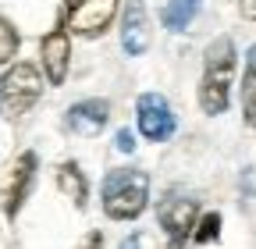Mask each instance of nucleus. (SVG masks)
<instances>
[{
	"label": "nucleus",
	"instance_id": "1",
	"mask_svg": "<svg viewBox=\"0 0 256 249\" xmlns=\"http://www.w3.org/2000/svg\"><path fill=\"white\" fill-rule=\"evenodd\" d=\"M235 43L232 36H217L203 54V78H200V107L203 114L217 118L232 104V82H235Z\"/></svg>",
	"mask_w": 256,
	"mask_h": 249
},
{
	"label": "nucleus",
	"instance_id": "2",
	"mask_svg": "<svg viewBox=\"0 0 256 249\" xmlns=\"http://www.w3.org/2000/svg\"><path fill=\"white\" fill-rule=\"evenodd\" d=\"M104 214L110 221H136L150 203V174L139 168H114L100 185Z\"/></svg>",
	"mask_w": 256,
	"mask_h": 249
},
{
	"label": "nucleus",
	"instance_id": "3",
	"mask_svg": "<svg viewBox=\"0 0 256 249\" xmlns=\"http://www.w3.org/2000/svg\"><path fill=\"white\" fill-rule=\"evenodd\" d=\"M40 96H43V78H40V68L28 64V60L11 64L8 75L0 78V104L8 107L11 118L28 114L32 107L40 104Z\"/></svg>",
	"mask_w": 256,
	"mask_h": 249
},
{
	"label": "nucleus",
	"instance_id": "4",
	"mask_svg": "<svg viewBox=\"0 0 256 249\" xmlns=\"http://www.w3.org/2000/svg\"><path fill=\"white\" fill-rule=\"evenodd\" d=\"M121 0H64V11H60V25L68 28V36H82V40H96L104 36L114 14H118Z\"/></svg>",
	"mask_w": 256,
	"mask_h": 249
},
{
	"label": "nucleus",
	"instance_id": "5",
	"mask_svg": "<svg viewBox=\"0 0 256 249\" xmlns=\"http://www.w3.org/2000/svg\"><path fill=\"white\" fill-rule=\"evenodd\" d=\"M156 221H160V228H164V235H168V246L182 249L192 238V232H196L200 203L192 196H182V192H168L156 203Z\"/></svg>",
	"mask_w": 256,
	"mask_h": 249
},
{
	"label": "nucleus",
	"instance_id": "6",
	"mask_svg": "<svg viewBox=\"0 0 256 249\" xmlns=\"http://www.w3.org/2000/svg\"><path fill=\"white\" fill-rule=\"evenodd\" d=\"M136 121H139L142 139H150V142H168L174 136V128H178L174 110L160 92H142L136 100Z\"/></svg>",
	"mask_w": 256,
	"mask_h": 249
},
{
	"label": "nucleus",
	"instance_id": "7",
	"mask_svg": "<svg viewBox=\"0 0 256 249\" xmlns=\"http://www.w3.org/2000/svg\"><path fill=\"white\" fill-rule=\"evenodd\" d=\"M36 168H40V157L32 150H25L8 171V182H4V189H0V210H4V217H11V221L18 217L22 203L28 200L32 185H36Z\"/></svg>",
	"mask_w": 256,
	"mask_h": 249
},
{
	"label": "nucleus",
	"instance_id": "8",
	"mask_svg": "<svg viewBox=\"0 0 256 249\" xmlns=\"http://www.w3.org/2000/svg\"><path fill=\"white\" fill-rule=\"evenodd\" d=\"M40 57H43V72L50 78V86H60L68 78V64H72V36L60 22L40 40Z\"/></svg>",
	"mask_w": 256,
	"mask_h": 249
},
{
	"label": "nucleus",
	"instance_id": "9",
	"mask_svg": "<svg viewBox=\"0 0 256 249\" xmlns=\"http://www.w3.org/2000/svg\"><path fill=\"white\" fill-rule=\"evenodd\" d=\"M121 46L128 57H139L150 50V11L142 0H128L121 14Z\"/></svg>",
	"mask_w": 256,
	"mask_h": 249
},
{
	"label": "nucleus",
	"instance_id": "10",
	"mask_svg": "<svg viewBox=\"0 0 256 249\" xmlns=\"http://www.w3.org/2000/svg\"><path fill=\"white\" fill-rule=\"evenodd\" d=\"M107 118H110V104L100 100V96H89V100H78V104L68 107L64 124H68V132H75V136H100Z\"/></svg>",
	"mask_w": 256,
	"mask_h": 249
},
{
	"label": "nucleus",
	"instance_id": "11",
	"mask_svg": "<svg viewBox=\"0 0 256 249\" xmlns=\"http://www.w3.org/2000/svg\"><path fill=\"white\" fill-rule=\"evenodd\" d=\"M57 189L68 196L78 210H86V203H89V178H86V171L75 160H64L57 168Z\"/></svg>",
	"mask_w": 256,
	"mask_h": 249
},
{
	"label": "nucleus",
	"instance_id": "12",
	"mask_svg": "<svg viewBox=\"0 0 256 249\" xmlns=\"http://www.w3.org/2000/svg\"><path fill=\"white\" fill-rule=\"evenodd\" d=\"M242 121L256 128V43L246 54V75H242Z\"/></svg>",
	"mask_w": 256,
	"mask_h": 249
},
{
	"label": "nucleus",
	"instance_id": "13",
	"mask_svg": "<svg viewBox=\"0 0 256 249\" xmlns=\"http://www.w3.org/2000/svg\"><path fill=\"white\" fill-rule=\"evenodd\" d=\"M200 14V0H168L164 8V28H171V32H182V28H188V22Z\"/></svg>",
	"mask_w": 256,
	"mask_h": 249
},
{
	"label": "nucleus",
	"instance_id": "14",
	"mask_svg": "<svg viewBox=\"0 0 256 249\" xmlns=\"http://www.w3.org/2000/svg\"><path fill=\"white\" fill-rule=\"evenodd\" d=\"M220 238V214L217 210H206L200 214V221H196V232H192V242L196 246H210Z\"/></svg>",
	"mask_w": 256,
	"mask_h": 249
},
{
	"label": "nucleus",
	"instance_id": "15",
	"mask_svg": "<svg viewBox=\"0 0 256 249\" xmlns=\"http://www.w3.org/2000/svg\"><path fill=\"white\" fill-rule=\"evenodd\" d=\"M14 54H18V28L0 14V64H8Z\"/></svg>",
	"mask_w": 256,
	"mask_h": 249
},
{
	"label": "nucleus",
	"instance_id": "16",
	"mask_svg": "<svg viewBox=\"0 0 256 249\" xmlns=\"http://www.w3.org/2000/svg\"><path fill=\"white\" fill-rule=\"evenodd\" d=\"M114 146H118L121 153H132V150H136V136L128 132V128H121V132L114 136Z\"/></svg>",
	"mask_w": 256,
	"mask_h": 249
},
{
	"label": "nucleus",
	"instance_id": "17",
	"mask_svg": "<svg viewBox=\"0 0 256 249\" xmlns=\"http://www.w3.org/2000/svg\"><path fill=\"white\" fill-rule=\"evenodd\" d=\"M238 11H242V18L256 22V0H242V4H238Z\"/></svg>",
	"mask_w": 256,
	"mask_h": 249
},
{
	"label": "nucleus",
	"instance_id": "18",
	"mask_svg": "<svg viewBox=\"0 0 256 249\" xmlns=\"http://www.w3.org/2000/svg\"><path fill=\"white\" fill-rule=\"evenodd\" d=\"M100 246H104V235H100V232H92V235L86 238V246H82V249H100Z\"/></svg>",
	"mask_w": 256,
	"mask_h": 249
},
{
	"label": "nucleus",
	"instance_id": "19",
	"mask_svg": "<svg viewBox=\"0 0 256 249\" xmlns=\"http://www.w3.org/2000/svg\"><path fill=\"white\" fill-rule=\"evenodd\" d=\"M121 249H142V235H128V238L121 242Z\"/></svg>",
	"mask_w": 256,
	"mask_h": 249
}]
</instances>
